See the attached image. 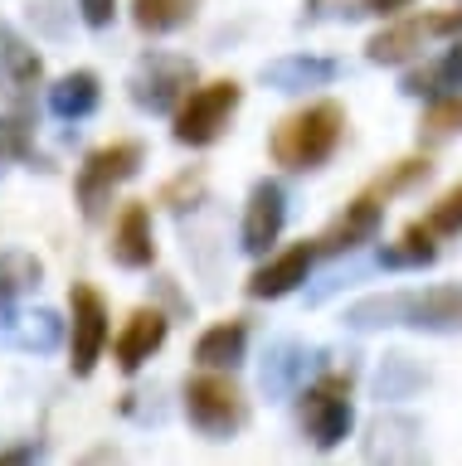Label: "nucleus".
Returning <instances> with one entry per match:
<instances>
[{
  "mask_svg": "<svg viewBox=\"0 0 462 466\" xmlns=\"http://www.w3.org/2000/svg\"><path fill=\"white\" fill-rule=\"evenodd\" d=\"M345 326L375 330V326H414V330H462V282L428 287V291H389L365 297L345 311Z\"/></svg>",
  "mask_w": 462,
  "mask_h": 466,
  "instance_id": "f257e3e1",
  "label": "nucleus"
},
{
  "mask_svg": "<svg viewBox=\"0 0 462 466\" xmlns=\"http://www.w3.org/2000/svg\"><path fill=\"white\" fill-rule=\"evenodd\" d=\"M345 137V112L341 102H307L293 116H282L278 131H272V160L287 170H316L336 156V146Z\"/></svg>",
  "mask_w": 462,
  "mask_h": 466,
  "instance_id": "f03ea898",
  "label": "nucleus"
},
{
  "mask_svg": "<svg viewBox=\"0 0 462 466\" xmlns=\"http://www.w3.org/2000/svg\"><path fill=\"white\" fill-rule=\"evenodd\" d=\"M185 418L220 442V437H234L249 422V399L239 393V384L229 374L205 370V374L185 379Z\"/></svg>",
  "mask_w": 462,
  "mask_h": 466,
  "instance_id": "7ed1b4c3",
  "label": "nucleus"
},
{
  "mask_svg": "<svg viewBox=\"0 0 462 466\" xmlns=\"http://www.w3.org/2000/svg\"><path fill=\"white\" fill-rule=\"evenodd\" d=\"M239 102H243V87L234 78H214L205 87H190L185 93V102L176 107V127H170V137H176L180 146H214L224 137V127H229V116L239 112Z\"/></svg>",
  "mask_w": 462,
  "mask_h": 466,
  "instance_id": "20e7f679",
  "label": "nucleus"
},
{
  "mask_svg": "<svg viewBox=\"0 0 462 466\" xmlns=\"http://www.w3.org/2000/svg\"><path fill=\"white\" fill-rule=\"evenodd\" d=\"M141 160H147L141 141H108V146H98V151L83 156V166L74 175V195H78L83 218L103 214V204L112 199V189L132 180V175L141 170Z\"/></svg>",
  "mask_w": 462,
  "mask_h": 466,
  "instance_id": "39448f33",
  "label": "nucleus"
},
{
  "mask_svg": "<svg viewBox=\"0 0 462 466\" xmlns=\"http://www.w3.org/2000/svg\"><path fill=\"white\" fill-rule=\"evenodd\" d=\"M457 35H462V10H424V15H409V20L375 29L365 39V58L370 64H404L428 39H457Z\"/></svg>",
  "mask_w": 462,
  "mask_h": 466,
  "instance_id": "423d86ee",
  "label": "nucleus"
},
{
  "mask_svg": "<svg viewBox=\"0 0 462 466\" xmlns=\"http://www.w3.org/2000/svg\"><path fill=\"white\" fill-rule=\"evenodd\" d=\"M355 408H351V379L322 374L316 384L302 393V432L312 437L316 451H331L351 437Z\"/></svg>",
  "mask_w": 462,
  "mask_h": 466,
  "instance_id": "0eeeda50",
  "label": "nucleus"
},
{
  "mask_svg": "<svg viewBox=\"0 0 462 466\" xmlns=\"http://www.w3.org/2000/svg\"><path fill=\"white\" fill-rule=\"evenodd\" d=\"M127 87H132V102L141 112H176L185 102V93L195 87V64L180 54L151 49V54H141V64L132 68Z\"/></svg>",
  "mask_w": 462,
  "mask_h": 466,
  "instance_id": "6e6552de",
  "label": "nucleus"
},
{
  "mask_svg": "<svg viewBox=\"0 0 462 466\" xmlns=\"http://www.w3.org/2000/svg\"><path fill=\"white\" fill-rule=\"evenodd\" d=\"M68 370L78 379H88L98 370V360H103V350L112 340V326H108V301L103 291L88 287V282H74L68 287Z\"/></svg>",
  "mask_w": 462,
  "mask_h": 466,
  "instance_id": "1a4fd4ad",
  "label": "nucleus"
},
{
  "mask_svg": "<svg viewBox=\"0 0 462 466\" xmlns=\"http://www.w3.org/2000/svg\"><path fill=\"white\" fill-rule=\"evenodd\" d=\"M380 224H385V195L365 189V195H355L336 218H331L326 233L316 238V248H322V253H351V248L370 243L375 233H380Z\"/></svg>",
  "mask_w": 462,
  "mask_h": 466,
  "instance_id": "9d476101",
  "label": "nucleus"
},
{
  "mask_svg": "<svg viewBox=\"0 0 462 466\" xmlns=\"http://www.w3.org/2000/svg\"><path fill=\"white\" fill-rule=\"evenodd\" d=\"M287 224V195L278 180H258L253 195H249V209H243V253L263 258L272 243H278V233Z\"/></svg>",
  "mask_w": 462,
  "mask_h": 466,
  "instance_id": "9b49d317",
  "label": "nucleus"
},
{
  "mask_svg": "<svg viewBox=\"0 0 462 466\" xmlns=\"http://www.w3.org/2000/svg\"><path fill=\"white\" fill-rule=\"evenodd\" d=\"M166 330H170V320L156 311V306H137V311L127 316V326L112 335V360H118V370L137 374L141 364L166 345Z\"/></svg>",
  "mask_w": 462,
  "mask_h": 466,
  "instance_id": "f8f14e48",
  "label": "nucleus"
},
{
  "mask_svg": "<svg viewBox=\"0 0 462 466\" xmlns=\"http://www.w3.org/2000/svg\"><path fill=\"white\" fill-rule=\"evenodd\" d=\"M108 253H112V262H118V268H127V272H141V268H151V262H156L151 209H147L141 199H127V204H122L118 224H112Z\"/></svg>",
  "mask_w": 462,
  "mask_h": 466,
  "instance_id": "ddd939ff",
  "label": "nucleus"
},
{
  "mask_svg": "<svg viewBox=\"0 0 462 466\" xmlns=\"http://www.w3.org/2000/svg\"><path fill=\"white\" fill-rule=\"evenodd\" d=\"M316 253H322L316 243H293L287 253L268 258L263 268H258L249 282H243V291H249L253 301H278V297H287V291H297L302 282H307V272H312Z\"/></svg>",
  "mask_w": 462,
  "mask_h": 466,
  "instance_id": "4468645a",
  "label": "nucleus"
},
{
  "mask_svg": "<svg viewBox=\"0 0 462 466\" xmlns=\"http://www.w3.org/2000/svg\"><path fill=\"white\" fill-rule=\"evenodd\" d=\"M98 102H103V83H98L93 68H74V73H64V78L49 87V112L64 116V122H83V116H93Z\"/></svg>",
  "mask_w": 462,
  "mask_h": 466,
  "instance_id": "2eb2a0df",
  "label": "nucleus"
},
{
  "mask_svg": "<svg viewBox=\"0 0 462 466\" xmlns=\"http://www.w3.org/2000/svg\"><path fill=\"white\" fill-rule=\"evenodd\" d=\"M336 78V64L331 58H316V54H287V58H272L263 64V83L278 87V93H302V87H322Z\"/></svg>",
  "mask_w": 462,
  "mask_h": 466,
  "instance_id": "dca6fc26",
  "label": "nucleus"
},
{
  "mask_svg": "<svg viewBox=\"0 0 462 466\" xmlns=\"http://www.w3.org/2000/svg\"><path fill=\"white\" fill-rule=\"evenodd\" d=\"M243 350H249V326H243L239 316H229V320H214V326L195 340V360L205 364V370H234L243 360Z\"/></svg>",
  "mask_w": 462,
  "mask_h": 466,
  "instance_id": "f3484780",
  "label": "nucleus"
},
{
  "mask_svg": "<svg viewBox=\"0 0 462 466\" xmlns=\"http://www.w3.org/2000/svg\"><path fill=\"white\" fill-rule=\"evenodd\" d=\"M39 78H45V58L0 20V83H5L10 93H25V87H35Z\"/></svg>",
  "mask_w": 462,
  "mask_h": 466,
  "instance_id": "a211bd4d",
  "label": "nucleus"
},
{
  "mask_svg": "<svg viewBox=\"0 0 462 466\" xmlns=\"http://www.w3.org/2000/svg\"><path fill=\"white\" fill-rule=\"evenodd\" d=\"M5 340L20 345V350H39V355H45V350H54L64 340V320L54 311H45V306H39V311H25V316H10L5 320Z\"/></svg>",
  "mask_w": 462,
  "mask_h": 466,
  "instance_id": "6ab92c4d",
  "label": "nucleus"
},
{
  "mask_svg": "<svg viewBox=\"0 0 462 466\" xmlns=\"http://www.w3.org/2000/svg\"><path fill=\"white\" fill-rule=\"evenodd\" d=\"M200 0H132V25L141 35H170V29L190 25Z\"/></svg>",
  "mask_w": 462,
  "mask_h": 466,
  "instance_id": "aec40b11",
  "label": "nucleus"
},
{
  "mask_svg": "<svg viewBox=\"0 0 462 466\" xmlns=\"http://www.w3.org/2000/svg\"><path fill=\"white\" fill-rule=\"evenodd\" d=\"M433 258H438V233L428 228V218H414V224L399 233V248H389L380 262L385 268H428Z\"/></svg>",
  "mask_w": 462,
  "mask_h": 466,
  "instance_id": "412c9836",
  "label": "nucleus"
},
{
  "mask_svg": "<svg viewBox=\"0 0 462 466\" xmlns=\"http://www.w3.org/2000/svg\"><path fill=\"white\" fill-rule=\"evenodd\" d=\"M39 277H45V262L35 253H0V306H10L25 291H35Z\"/></svg>",
  "mask_w": 462,
  "mask_h": 466,
  "instance_id": "4be33fe9",
  "label": "nucleus"
},
{
  "mask_svg": "<svg viewBox=\"0 0 462 466\" xmlns=\"http://www.w3.org/2000/svg\"><path fill=\"white\" fill-rule=\"evenodd\" d=\"M0 160H35V116L30 112L0 116Z\"/></svg>",
  "mask_w": 462,
  "mask_h": 466,
  "instance_id": "5701e85b",
  "label": "nucleus"
},
{
  "mask_svg": "<svg viewBox=\"0 0 462 466\" xmlns=\"http://www.w3.org/2000/svg\"><path fill=\"white\" fill-rule=\"evenodd\" d=\"M457 131H462V93L428 102L424 122H418V141H447V137H457Z\"/></svg>",
  "mask_w": 462,
  "mask_h": 466,
  "instance_id": "b1692460",
  "label": "nucleus"
},
{
  "mask_svg": "<svg viewBox=\"0 0 462 466\" xmlns=\"http://www.w3.org/2000/svg\"><path fill=\"white\" fill-rule=\"evenodd\" d=\"M428 175H433V166H428V156H409V160H399V166H389L385 175H380V180H375L370 189H375V195H404V189H414V185H424L428 180Z\"/></svg>",
  "mask_w": 462,
  "mask_h": 466,
  "instance_id": "393cba45",
  "label": "nucleus"
},
{
  "mask_svg": "<svg viewBox=\"0 0 462 466\" xmlns=\"http://www.w3.org/2000/svg\"><path fill=\"white\" fill-rule=\"evenodd\" d=\"M297 374H302V350L293 340L272 345V360H268V370H263V389L268 393H287V389L297 384Z\"/></svg>",
  "mask_w": 462,
  "mask_h": 466,
  "instance_id": "a878e982",
  "label": "nucleus"
},
{
  "mask_svg": "<svg viewBox=\"0 0 462 466\" xmlns=\"http://www.w3.org/2000/svg\"><path fill=\"white\" fill-rule=\"evenodd\" d=\"M200 195H205V170H180L176 180L161 185L156 204H166L170 214H185V209H195V204H200Z\"/></svg>",
  "mask_w": 462,
  "mask_h": 466,
  "instance_id": "bb28decb",
  "label": "nucleus"
},
{
  "mask_svg": "<svg viewBox=\"0 0 462 466\" xmlns=\"http://www.w3.org/2000/svg\"><path fill=\"white\" fill-rule=\"evenodd\" d=\"M428 228L438 233V238H453V233H462V185H453L447 195L428 209Z\"/></svg>",
  "mask_w": 462,
  "mask_h": 466,
  "instance_id": "cd10ccee",
  "label": "nucleus"
},
{
  "mask_svg": "<svg viewBox=\"0 0 462 466\" xmlns=\"http://www.w3.org/2000/svg\"><path fill=\"white\" fill-rule=\"evenodd\" d=\"M438 83H447V78H443V64H428V68H414L409 78H404V93L433 97V93H438Z\"/></svg>",
  "mask_w": 462,
  "mask_h": 466,
  "instance_id": "c85d7f7f",
  "label": "nucleus"
},
{
  "mask_svg": "<svg viewBox=\"0 0 462 466\" xmlns=\"http://www.w3.org/2000/svg\"><path fill=\"white\" fill-rule=\"evenodd\" d=\"M78 10H83V25L108 29L112 15H118V0H78Z\"/></svg>",
  "mask_w": 462,
  "mask_h": 466,
  "instance_id": "c756f323",
  "label": "nucleus"
},
{
  "mask_svg": "<svg viewBox=\"0 0 462 466\" xmlns=\"http://www.w3.org/2000/svg\"><path fill=\"white\" fill-rule=\"evenodd\" d=\"M443 78H447V87H462V35H457V44L443 58Z\"/></svg>",
  "mask_w": 462,
  "mask_h": 466,
  "instance_id": "7c9ffc66",
  "label": "nucleus"
},
{
  "mask_svg": "<svg viewBox=\"0 0 462 466\" xmlns=\"http://www.w3.org/2000/svg\"><path fill=\"white\" fill-rule=\"evenodd\" d=\"M360 5H365L370 15H399V10H409L414 0H360Z\"/></svg>",
  "mask_w": 462,
  "mask_h": 466,
  "instance_id": "2f4dec72",
  "label": "nucleus"
},
{
  "mask_svg": "<svg viewBox=\"0 0 462 466\" xmlns=\"http://www.w3.org/2000/svg\"><path fill=\"white\" fill-rule=\"evenodd\" d=\"M30 457H35L30 447H20V451H0V461H30Z\"/></svg>",
  "mask_w": 462,
  "mask_h": 466,
  "instance_id": "473e14b6",
  "label": "nucleus"
}]
</instances>
